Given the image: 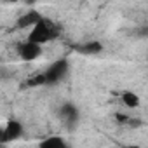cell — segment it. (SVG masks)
<instances>
[{
  "label": "cell",
  "mask_w": 148,
  "mask_h": 148,
  "mask_svg": "<svg viewBox=\"0 0 148 148\" xmlns=\"http://www.w3.org/2000/svg\"><path fill=\"white\" fill-rule=\"evenodd\" d=\"M59 33H61V30H59L58 23L52 21L51 18H45L44 16L38 23H35L28 30V37L26 38L28 40H33V42H37L40 45H45V44L56 40L59 37Z\"/></svg>",
  "instance_id": "obj_1"
},
{
  "label": "cell",
  "mask_w": 148,
  "mask_h": 148,
  "mask_svg": "<svg viewBox=\"0 0 148 148\" xmlns=\"http://www.w3.org/2000/svg\"><path fill=\"white\" fill-rule=\"evenodd\" d=\"M70 70V64L66 59H56L54 63H51L42 73H44V82L45 86H54L58 82H61L64 77H66V73Z\"/></svg>",
  "instance_id": "obj_2"
},
{
  "label": "cell",
  "mask_w": 148,
  "mask_h": 148,
  "mask_svg": "<svg viewBox=\"0 0 148 148\" xmlns=\"http://www.w3.org/2000/svg\"><path fill=\"white\" fill-rule=\"evenodd\" d=\"M42 47H44V45H40V44H37V42H33V40L25 38V40L16 47V51H18V56H19L25 63H32V61H37V59L42 56Z\"/></svg>",
  "instance_id": "obj_3"
},
{
  "label": "cell",
  "mask_w": 148,
  "mask_h": 148,
  "mask_svg": "<svg viewBox=\"0 0 148 148\" xmlns=\"http://www.w3.org/2000/svg\"><path fill=\"white\" fill-rule=\"evenodd\" d=\"M23 134H25V125L19 120L11 119L2 127V138H0V139H2V145H7V143H12V141L19 139Z\"/></svg>",
  "instance_id": "obj_4"
},
{
  "label": "cell",
  "mask_w": 148,
  "mask_h": 148,
  "mask_svg": "<svg viewBox=\"0 0 148 148\" xmlns=\"http://www.w3.org/2000/svg\"><path fill=\"white\" fill-rule=\"evenodd\" d=\"M42 18H44L42 12H38V11H35V9H30V11H26L25 14H21V16L18 18L16 26H18L19 30H30V28H32L35 23H38Z\"/></svg>",
  "instance_id": "obj_5"
},
{
  "label": "cell",
  "mask_w": 148,
  "mask_h": 148,
  "mask_svg": "<svg viewBox=\"0 0 148 148\" xmlns=\"http://www.w3.org/2000/svg\"><path fill=\"white\" fill-rule=\"evenodd\" d=\"M59 117H61V120L70 127L71 124H77V120H79V110L73 106V105L66 103V105L61 106V110H59Z\"/></svg>",
  "instance_id": "obj_6"
},
{
  "label": "cell",
  "mask_w": 148,
  "mask_h": 148,
  "mask_svg": "<svg viewBox=\"0 0 148 148\" xmlns=\"http://www.w3.org/2000/svg\"><path fill=\"white\" fill-rule=\"evenodd\" d=\"M40 146H45V148H66L68 141L59 134H51V136L40 139Z\"/></svg>",
  "instance_id": "obj_7"
},
{
  "label": "cell",
  "mask_w": 148,
  "mask_h": 148,
  "mask_svg": "<svg viewBox=\"0 0 148 148\" xmlns=\"http://www.w3.org/2000/svg\"><path fill=\"white\" fill-rule=\"evenodd\" d=\"M101 49H103L101 42L92 40V42H86V44H82V45L79 47V52H82V54H98Z\"/></svg>",
  "instance_id": "obj_8"
},
{
  "label": "cell",
  "mask_w": 148,
  "mask_h": 148,
  "mask_svg": "<svg viewBox=\"0 0 148 148\" xmlns=\"http://www.w3.org/2000/svg\"><path fill=\"white\" fill-rule=\"evenodd\" d=\"M122 103H124L127 108H136V106L139 105V98H138L134 92L125 91V92H122Z\"/></svg>",
  "instance_id": "obj_9"
},
{
  "label": "cell",
  "mask_w": 148,
  "mask_h": 148,
  "mask_svg": "<svg viewBox=\"0 0 148 148\" xmlns=\"http://www.w3.org/2000/svg\"><path fill=\"white\" fill-rule=\"evenodd\" d=\"M4 2H7V4H14V2H18V0H4Z\"/></svg>",
  "instance_id": "obj_10"
}]
</instances>
